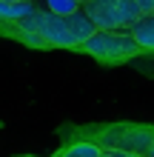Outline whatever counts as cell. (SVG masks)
Instances as JSON below:
<instances>
[{
	"label": "cell",
	"mask_w": 154,
	"mask_h": 157,
	"mask_svg": "<svg viewBox=\"0 0 154 157\" xmlns=\"http://www.w3.org/2000/svg\"><path fill=\"white\" fill-rule=\"evenodd\" d=\"M83 12L94 20L97 29L106 32H131L143 20L137 0H88L83 3Z\"/></svg>",
	"instance_id": "obj_1"
},
{
	"label": "cell",
	"mask_w": 154,
	"mask_h": 157,
	"mask_svg": "<svg viewBox=\"0 0 154 157\" xmlns=\"http://www.w3.org/2000/svg\"><path fill=\"white\" fill-rule=\"evenodd\" d=\"M83 52H88L92 57L103 60V63H120V60H129L134 54L143 52V46L137 43L131 32H106V29H97L92 37L83 43Z\"/></svg>",
	"instance_id": "obj_2"
},
{
	"label": "cell",
	"mask_w": 154,
	"mask_h": 157,
	"mask_svg": "<svg viewBox=\"0 0 154 157\" xmlns=\"http://www.w3.org/2000/svg\"><path fill=\"white\" fill-rule=\"evenodd\" d=\"M100 146L106 149H120V151H134V154H148L154 146V128L146 126H114L100 134Z\"/></svg>",
	"instance_id": "obj_3"
},
{
	"label": "cell",
	"mask_w": 154,
	"mask_h": 157,
	"mask_svg": "<svg viewBox=\"0 0 154 157\" xmlns=\"http://www.w3.org/2000/svg\"><path fill=\"white\" fill-rule=\"evenodd\" d=\"M37 9V0H26V3H0V17L3 23H20L26 17L34 14Z\"/></svg>",
	"instance_id": "obj_4"
},
{
	"label": "cell",
	"mask_w": 154,
	"mask_h": 157,
	"mask_svg": "<svg viewBox=\"0 0 154 157\" xmlns=\"http://www.w3.org/2000/svg\"><path fill=\"white\" fill-rule=\"evenodd\" d=\"M131 34L137 37V43L143 46V52H154V14H146L143 20L131 29Z\"/></svg>",
	"instance_id": "obj_5"
},
{
	"label": "cell",
	"mask_w": 154,
	"mask_h": 157,
	"mask_svg": "<svg viewBox=\"0 0 154 157\" xmlns=\"http://www.w3.org/2000/svg\"><path fill=\"white\" fill-rule=\"evenodd\" d=\"M37 3L43 9H49V12H54V14H74V12L83 9L80 0H37Z\"/></svg>",
	"instance_id": "obj_6"
},
{
	"label": "cell",
	"mask_w": 154,
	"mask_h": 157,
	"mask_svg": "<svg viewBox=\"0 0 154 157\" xmlns=\"http://www.w3.org/2000/svg\"><path fill=\"white\" fill-rule=\"evenodd\" d=\"M60 157H103V146L100 143H74Z\"/></svg>",
	"instance_id": "obj_7"
},
{
	"label": "cell",
	"mask_w": 154,
	"mask_h": 157,
	"mask_svg": "<svg viewBox=\"0 0 154 157\" xmlns=\"http://www.w3.org/2000/svg\"><path fill=\"white\" fill-rule=\"evenodd\" d=\"M103 157H148V154H134V151H120V149H106L103 146Z\"/></svg>",
	"instance_id": "obj_8"
},
{
	"label": "cell",
	"mask_w": 154,
	"mask_h": 157,
	"mask_svg": "<svg viewBox=\"0 0 154 157\" xmlns=\"http://www.w3.org/2000/svg\"><path fill=\"white\" fill-rule=\"evenodd\" d=\"M137 6H140L143 17H146V14H154V0H137Z\"/></svg>",
	"instance_id": "obj_9"
},
{
	"label": "cell",
	"mask_w": 154,
	"mask_h": 157,
	"mask_svg": "<svg viewBox=\"0 0 154 157\" xmlns=\"http://www.w3.org/2000/svg\"><path fill=\"white\" fill-rule=\"evenodd\" d=\"M0 3H26V0H0Z\"/></svg>",
	"instance_id": "obj_10"
},
{
	"label": "cell",
	"mask_w": 154,
	"mask_h": 157,
	"mask_svg": "<svg viewBox=\"0 0 154 157\" xmlns=\"http://www.w3.org/2000/svg\"><path fill=\"white\" fill-rule=\"evenodd\" d=\"M148 157H154V146H151V151H148Z\"/></svg>",
	"instance_id": "obj_11"
},
{
	"label": "cell",
	"mask_w": 154,
	"mask_h": 157,
	"mask_svg": "<svg viewBox=\"0 0 154 157\" xmlns=\"http://www.w3.org/2000/svg\"><path fill=\"white\" fill-rule=\"evenodd\" d=\"M80 3H88V0H80Z\"/></svg>",
	"instance_id": "obj_12"
}]
</instances>
